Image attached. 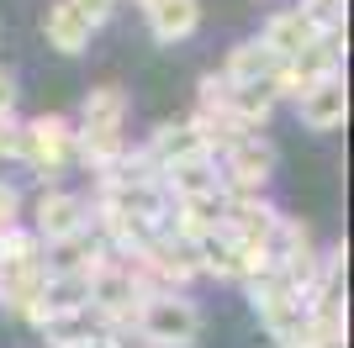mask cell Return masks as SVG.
I'll return each mask as SVG.
<instances>
[{"label": "cell", "mask_w": 354, "mask_h": 348, "mask_svg": "<svg viewBox=\"0 0 354 348\" xmlns=\"http://www.w3.org/2000/svg\"><path fill=\"white\" fill-rule=\"evenodd\" d=\"M143 301H148V296H143V285H138L133 264L117 259V253L90 275V317L101 322L106 333H127Z\"/></svg>", "instance_id": "1"}, {"label": "cell", "mask_w": 354, "mask_h": 348, "mask_svg": "<svg viewBox=\"0 0 354 348\" xmlns=\"http://www.w3.org/2000/svg\"><path fill=\"white\" fill-rule=\"evenodd\" d=\"M133 333L143 348H191L201 338V311L185 296H148L133 317Z\"/></svg>", "instance_id": "2"}, {"label": "cell", "mask_w": 354, "mask_h": 348, "mask_svg": "<svg viewBox=\"0 0 354 348\" xmlns=\"http://www.w3.org/2000/svg\"><path fill=\"white\" fill-rule=\"evenodd\" d=\"M344 69V32H328V37H317V43L307 48V53L286 58L281 69H275V101H301L312 85H323V79H339Z\"/></svg>", "instance_id": "3"}, {"label": "cell", "mask_w": 354, "mask_h": 348, "mask_svg": "<svg viewBox=\"0 0 354 348\" xmlns=\"http://www.w3.org/2000/svg\"><path fill=\"white\" fill-rule=\"evenodd\" d=\"M69 159H74V122L69 116L43 111L32 122H21V164H32L43 180H53Z\"/></svg>", "instance_id": "4"}, {"label": "cell", "mask_w": 354, "mask_h": 348, "mask_svg": "<svg viewBox=\"0 0 354 348\" xmlns=\"http://www.w3.org/2000/svg\"><path fill=\"white\" fill-rule=\"evenodd\" d=\"M222 190L227 195H259L275 174V143L270 137H243V143L222 148Z\"/></svg>", "instance_id": "5"}, {"label": "cell", "mask_w": 354, "mask_h": 348, "mask_svg": "<svg viewBox=\"0 0 354 348\" xmlns=\"http://www.w3.org/2000/svg\"><path fill=\"white\" fill-rule=\"evenodd\" d=\"M32 232H37V243H69L80 232H90V206L85 195H74V190H43L37 195V211H32Z\"/></svg>", "instance_id": "6"}, {"label": "cell", "mask_w": 354, "mask_h": 348, "mask_svg": "<svg viewBox=\"0 0 354 348\" xmlns=\"http://www.w3.org/2000/svg\"><path fill=\"white\" fill-rule=\"evenodd\" d=\"M90 21H85V11L74 6V0H48V11H43V37H48V48H59V53H85L90 48Z\"/></svg>", "instance_id": "7"}, {"label": "cell", "mask_w": 354, "mask_h": 348, "mask_svg": "<svg viewBox=\"0 0 354 348\" xmlns=\"http://www.w3.org/2000/svg\"><path fill=\"white\" fill-rule=\"evenodd\" d=\"M296 111H301V122H307L312 132H333V127H344V116H349V90H344V74H339V79L312 85L307 95L296 101Z\"/></svg>", "instance_id": "8"}, {"label": "cell", "mask_w": 354, "mask_h": 348, "mask_svg": "<svg viewBox=\"0 0 354 348\" xmlns=\"http://www.w3.org/2000/svg\"><path fill=\"white\" fill-rule=\"evenodd\" d=\"M148 153H153L159 169H169V164H191V159H212V148L201 143V132H196L191 122H164V127H153Z\"/></svg>", "instance_id": "9"}, {"label": "cell", "mask_w": 354, "mask_h": 348, "mask_svg": "<svg viewBox=\"0 0 354 348\" xmlns=\"http://www.w3.org/2000/svg\"><path fill=\"white\" fill-rule=\"evenodd\" d=\"M317 37H323V32L312 27L301 11H275V16L265 21V32H259V43L281 58V64H286V58H296V53H307Z\"/></svg>", "instance_id": "10"}, {"label": "cell", "mask_w": 354, "mask_h": 348, "mask_svg": "<svg viewBox=\"0 0 354 348\" xmlns=\"http://www.w3.org/2000/svg\"><path fill=\"white\" fill-rule=\"evenodd\" d=\"M169 201H196V195H227L222 190V174H217V159H191V164H169L159 174Z\"/></svg>", "instance_id": "11"}, {"label": "cell", "mask_w": 354, "mask_h": 348, "mask_svg": "<svg viewBox=\"0 0 354 348\" xmlns=\"http://www.w3.org/2000/svg\"><path fill=\"white\" fill-rule=\"evenodd\" d=\"M127 153V137L122 127H74V159L95 174H111Z\"/></svg>", "instance_id": "12"}, {"label": "cell", "mask_w": 354, "mask_h": 348, "mask_svg": "<svg viewBox=\"0 0 354 348\" xmlns=\"http://www.w3.org/2000/svg\"><path fill=\"white\" fill-rule=\"evenodd\" d=\"M143 16H148V32L159 43H185L201 27V0H153Z\"/></svg>", "instance_id": "13"}, {"label": "cell", "mask_w": 354, "mask_h": 348, "mask_svg": "<svg viewBox=\"0 0 354 348\" xmlns=\"http://www.w3.org/2000/svg\"><path fill=\"white\" fill-rule=\"evenodd\" d=\"M275 69H281V58L254 37V43H238L233 53H227L222 79H227V85H259V79H275Z\"/></svg>", "instance_id": "14"}, {"label": "cell", "mask_w": 354, "mask_h": 348, "mask_svg": "<svg viewBox=\"0 0 354 348\" xmlns=\"http://www.w3.org/2000/svg\"><path fill=\"white\" fill-rule=\"evenodd\" d=\"M275 85L270 79H259V85H227V111L238 116V122H249L254 132L265 127L270 116H275Z\"/></svg>", "instance_id": "15"}, {"label": "cell", "mask_w": 354, "mask_h": 348, "mask_svg": "<svg viewBox=\"0 0 354 348\" xmlns=\"http://www.w3.org/2000/svg\"><path fill=\"white\" fill-rule=\"evenodd\" d=\"M37 333H43L48 348H74V343H90V338L106 333V327L90 317V311H59V317H48Z\"/></svg>", "instance_id": "16"}, {"label": "cell", "mask_w": 354, "mask_h": 348, "mask_svg": "<svg viewBox=\"0 0 354 348\" xmlns=\"http://www.w3.org/2000/svg\"><path fill=\"white\" fill-rule=\"evenodd\" d=\"M127 122V95L117 85H95L85 90V106H80V127H122Z\"/></svg>", "instance_id": "17"}, {"label": "cell", "mask_w": 354, "mask_h": 348, "mask_svg": "<svg viewBox=\"0 0 354 348\" xmlns=\"http://www.w3.org/2000/svg\"><path fill=\"white\" fill-rule=\"evenodd\" d=\"M196 269L212 280H238V264H233V238L227 232H212L196 243Z\"/></svg>", "instance_id": "18"}, {"label": "cell", "mask_w": 354, "mask_h": 348, "mask_svg": "<svg viewBox=\"0 0 354 348\" xmlns=\"http://www.w3.org/2000/svg\"><path fill=\"white\" fill-rule=\"evenodd\" d=\"M0 264L16 269V264H43V243L32 227H6L0 232Z\"/></svg>", "instance_id": "19"}, {"label": "cell", "mask_w": 354, "mask_h": 348, "mask_svg": "<svg viewBox=\"0 0 354 348\" xmlns=\"http://www.w3.org/2000/svg\"><path fill=\"white\" fill-rule=\"evenodd\" d=\"M344 6H349V0H301L296 11H301L312 27L328 37V32H344Z\"/></svg>", "instance_id": "20"}, {"label": "cell", "mask_w": 354, "mask_h": 348, "mask_svg": "<svg viewBox=\"0 0 354 348\" xmlns=\"http://www.w3.org/2000/svg\"><path fill=\"white\" fill-rule=\"evenodd\" d=\"M6 227H21V190L0 180V232Z\"/></svg>", "instance_id": "21"}, {"label": "cell", "mask_w": 354, "mask_h": 348, "mask_svg": "<svg viewBox=\"0 0 354 348\" xmlns=\"http://www.w3.org/2000/svg\"><path fill=\"white\" fill-rule=\"evenodd\" d=\"M0 159H21V122L0 116Z\"/></svg>", "instance_id": "22"}, {"label": "cell", "mask_w": 354, "mask_h": 348, "mask_svg": "<svg viewBox=\"0 0 354 348\" xmlns=\"http://www.w3.org/2000/svg\"><path fill=\"white\" fill-rule=\"evenodd\" d=\"M74 6H80V11H85V21H90V27H101L106 16L117 11V0H74Z\"/></svg>", "instance_id": "23"}, {"label": "cell", "mask_w": 354, "mask_h": 348, "mask_svg": "<svg viewBox=\"0 0 354 348\" xmlns=\"http://www.w3.org/2000/svg\"><path fill=\"white\" fill-rule=\"evenodd\" d=\"M11 106H16V79L0 69V116H11Z\"/></svg>", "instance_id": "24"}, {"label": "cell", "mask_w": 354, "mask_h": 348, "mask_svg": "<svg viewBox=\"0 0 354 348\" xmlns=\"http://www.w3.org/2000/svg\"><path fill=\"white\" fill-rule=\"evenodd\" d=\"M133 6H138V11H148V6H153V0H133Z\"/></svg>", "instance_id": "25"}, {"label": "cell", "mask_w": 354, "mask_h": 348, "mask_svg": "<svg viewBox=\"0 0 354 348\" xmlns=\"http://www.w3.org/2000/svg\"><path fill=\"white\" fill-rule=\"evenodd\" d=\"M0 290H6V269H0Z\"/></svg>", "instance_id": "26"}]
</instances>
